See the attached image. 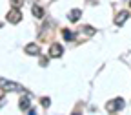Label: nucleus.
<instances>
[{
    "label": "nucleus",
    "instance_id": "f8f14e48",
    "mask_svg": "<svg viewBox=\"0 0 131 115\" xmlns=\"http://www.w3.org/2000/svg\"><path fill=\"white\" fill-rule=\"evenodd\" d=\"M84 31L88 33V35H95V33H96V29H95V27H91V26H86V27H84Z\"/></svg>",
    "mask_w": 131,
    "mask_h": 115
},
{
    "label": "nucleus",
    "instance_id": "423d86ee",
    "mask_svg": "<svg viewBox=\"0 0 131 115\" xmlns=\"http://www.w3.org/2000/svg\"><path fill=\"white\" fill-rule=\"evenodd\" d=\"M24 51L31 57H37V55H40V47H38V44H27L24 47Z\"/></svg>",
    "mask_w": 131,
    "mask_h": 115
},
{
    "label": "nucleus",
    "instance_id": "2eb2a0df",
    "mask_svg": "<svg viewBox=\"0 0 131 115\" xmlns=\"http://www.w3.org/2000/svg\"><path fill=\"white\" fill-rule=\"evenodd\" d=\"M0 27H2V22H0Z\"/></svg>",
    "mask_w": 131,
    "mask_h": 115
},
{
    "label": "nucleus",
    "instance_id": "f257e3e1",
    "mask_svg": "<svg viewBox=\"0 0 131 115\" xmlns=\"http://www.w3.org/2000/svg\"><path fill=\"white\" fill-rule=\"evenodd\" d=\"M124 108H126V101L122 97H115V99H111V101H107V104H106V111L107 113H118Z\"/></svg>",
    "mask_w": 131,
    "mask_h": 115
},
{
    "label": "nucleus",
    "instance_id": "dca6fc26",
    "mask_svg": "<svg viewBox=\"0 0 131 115\" xmlns=\"http://www.w3.org/2000/svg\"><path fill=\"white\" fill-rule=\"evenodd\" d=\"M129 7H131V2H129Z\"/></svg>",
    "mask_w": 131,
    "mask_h": 115
},
{
    "label": "nucleus",
    "instance_id": "ddd939ff",
    "mask_svg": "<svg viewBox=\"0 0 131 115\" xmlns=\"http://www.w3.org/2000/svg\"><path fill=\"white\" fill-rule=\"evenodd\" d=\"M24 4V0H11V6H16V7H20Z\"/></svg>",
    "mask_w": 131,
    "mask_h": 115
},
{
    "label": "nucleus",
    "instance_id": "9d476101",
    "mask_svg": "<svg viewBox=\"0 0 131 115\" xmlns=\"http://www.w3.org/2000/svg\"><path fill=\"white\" fill-rule=\"evenodd\" d=\"M62 37H64L66 40H73V39H75V35H73L69 29H62Z\"/></svg>",
    "mask_w": 131,
    "mask_h": 115
},
{
    "label": "nucleus",
    "instance_id": "7ed1b4c3",
    "mask_svg": "<svg viewBox=\"0 0 131 115\" xmlns=\"http://www.w3.org/2000/svg\"><path fill=\"white\" fill-rule=\"evenodd\" d=\"M6 20L11 22V24H18V22H22V11H20V7L11 6V9L6 13Z\"/></svg>",
    "mask_w": 131,
    "mask_h": 115
},
{
    "label": "nucleus",
    "instance_id": "1a4fd4ad",
    "mask_svg": "<svg viewBox=\"0 0 131 115\" xmlns=\"http://www.w3.org/2000/svg\"><path fill=\"white\" fill-rule=\"evenodd\" d=\"M31 13H33V16H37V18H42V16H44V9L40 6H33Z\"/></svg>",
    "mask_w": 131,
    "mask_h": 115
},
{
    "label": "nucleus",
    "instance_id": "9b49d317",
    "mask_svg": "<svg viewBox=\"0 0 131 115\" xmlns=\"http://www.w3.org/2000/svg\"><path fill=\"white\" fill-rule=\"evenodd\" d=\"M40 104H42L44 108H49V106H51V99H49V97H42V99H40Z\"/></svg>",
    "mask_w": 131,
    "mask_h": 115
},
{
    "label": "nucleus",
    "instance_id": "4468645a",
    "mask_svg": "<svg viewBox=\"0 0 131 115\" xmlns=\"http://www.w3.org/2000/svg\"><path fill=\"white\" fill-rule=\"evenodd\" d=\"M4 99H6V95H0V106H2V102H4Z\"/></svg>",
    "mask_w": 131,
    "mask_h": 115
},
{
    "label": "nucleus",
    "instance_id": "0eeeda50",
    "mask_svg": "<svg viewBox=\"0 0 131 115\" xmlns=\"http://www.w3.org/2000/svg\"><path fill=\"white\" fill-rule=\"evenodd\" d=\"M127 16H129V13H127V11H120L117 16H115V24H117V26H124V24H126V20H127Z\"/></svg>",
    "mask_w": 131,
    "mask_h": 115
},
{
    "label": "nucleus",
    "instance_id": "6e6552de",
    "mask_svg": "<svg viewBox=\"0 0 131 115\" xmlns=\"http://www.w3.org/2000/svg\"><path fill=\"white\" fill-rule=\"evenodd\" d=\"M80 16H82V9H71L69 15H68V18H69V22H78Z\"/></svg>",
    "mask_w": 131,
    "mask_h": 115
},
{
    "label": "nucleus",
    "instance_id": "39448f33",
    "mask_svg": "<svg viewBox=\"0 0 131 115\" xmlns=\"http://www.w3.org/2000/svg\"><path fill=\"white\" fill-rule=\"evenodd\" d=\"M18 108H20V111H27V110L31 108V99H29V95H20Z\"/></svg>",
    "mask_w": 131,
    "mask_h": 115
},
{
    "label": "nucleus",
    "instance_id": "f03ea898",
    "mask_svg": "<svg viewBox=\"0 0 131 115\" xmlns=\"http://www.w3.org/2000/svg\"><path fill=\"white\" fill-rule=\"evenodd\" d=\"M0 90L4 93H9V91H24V88L20 84H16L15 80H9V79H0Z\"/></svg>",
    "mask_w": 131,
    "mask_h": 115
},
{
    "label": "nucleus",
    "instance_id": "20e7f679",
    "mask_svg": "<svg viewBox=\"0 0 131 115\" xmlns=\"http://www.w3.org/2000/svg\"><path fill=\"white\" fill-rule=\"evenodd\" d=\"M62 53H64V47H62V44L55 42V44H51V46H49V51H47V55L51 57V59H58V57H62Z\"/></svg>",
    "mask_w": 131,
    "mask_h": 115
}]
</instances>
